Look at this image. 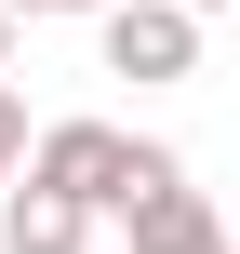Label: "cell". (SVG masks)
Here are the masks:
<instances>
[{"label":"cell","mask_w":240,"mask_h":254,"mask_svg":"<svg viewBox=\"0 0 240 254\" xmlns=\"http://www.w3.org/2000/svg\"><path fill=\"white\" fill-rule=\"evenodd\" d=\"M134 147H147V134H120V121H53V134L27 147V188L80 201V214H120V201H134Z\"/></svg>","instance_id":"cell-1"},{"label":"cell","mask_w":240,"mask_h":254,"mask_svg":"<svg viewBox=\"0 0 240 254\" xmlns=\"http://www.w3.org/2000/svg\"><path fill=\"white\" fill-rule=\"evenodd\" d=\"M174 13H227V0H174Z\"/></svg>","instance_id":"cell-7"},{"label":"cell","mask_w":240,"mask_h":254,"mask_svg":"<svg viewBox=\"0 0 240 254\" xmlns=\"http://www.w3.org/2000/svg\"><path fill=\"white\" fill-rule=\"evenodd\" d=\"M80 241H94L80 201H53V188H13L0 201V254H80Z\"/></svg>","instance_id":"cell-3"},{"label":"cell","mask_w":240,"mask_h":254,"mask_svg":"<svg viewBox=\"0 0 240 254\" xmlns=\"http://www.w3.org/2000/svg\"><path fill=\"white\" fill-rule=\"evenodd\" d=\"M27 147H40V134H27V107H13V94H0V201H13V188H27Z\"/></svg>","instance_id":"cell-4"},{"label":"cell","mask_w":240,"mask_h":254,"mask_svg":"<svg viewBox=\"0 0 240 254\" xmlns=\"http://www.w3.org/2000/svg\"><path fill=\"white\" fill-rule=\"evenodd\" d=\"M0 13H94V27H107L120 0H0Z\"/></svg>","instance_id":"cell-5"},{"label":"cell","mask_w":240,"mask_h":254,"mask_svg":"<svg viewBox=\"0 0 240 254\" xmlns=\"http://www.w3.org/2000/svg\"><path fill=\"white\" fill-rule=\"evenodd\" d=\"M0 67H13V13H0Z\"/></svg>","instance_id":"cell-6"},{"label":"cell","mask_w":240,"mask_h":254,"mask_svg":"<svg viewBox=\"0 0 240 254\" xmlns=\"http://www.w3.org/2000/svg\"><path fill=\"white\" fill-rule=\"evenodd\" d=\"M94 40H107V80H187L200 67V13H174V0H120Z\"/></svg>","instance_id":"cell-2"}]
</instances>
